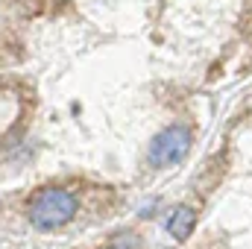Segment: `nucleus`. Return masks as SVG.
Returning <instances> with one entry per match:
<instances>
[{"mask_svg":"<svg viewBox=\"0 0 252 249\" xmlns=\"http://www.w3.org/2000/svg\"><path fill=\"white\" fill-rule=\"evenodd\" d=\"M73 214H76V196L64 187H41L27 202V217L41 232H53V229L67 226L73 220Z\"/></svg>","mask_w":252,"mask_h":249,"instance_id":"f257e3e1","label":"nucleus"},{"mask_svg":"<svg viewBox=\"0 0 252 249\" xmlns=\"http://www.w3.org/2000/svg\"><path fill=\"white\" fill-rule=\"evenodd\" d=\"M188 150H190L188 126H167L150 144V164L153 167H173L188 156Z\"/></svg>","mask_w":252,"mask_h":249,"instance_id":"f03ea898","label":"nucleus"},{"mask_svg":"<svg viewBox=\"0 0 252 249\" xmlns=\"http://www.w3.org/2000/svg\"><path fill=\"white\" fill-rule=\"evenodd\" d=\"M193 226H196V211H193L190 205L173 208V214H170V220H167V232H170L176 241H188V235L193 232Z\"/></svg>","mask_w":252,"mask_h":249,"instance_id":"7ed1b4c3","label":"nucleus"}]
</instances>
